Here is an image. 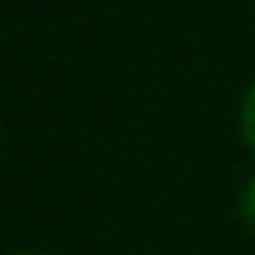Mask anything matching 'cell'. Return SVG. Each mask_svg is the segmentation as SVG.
I'll use <instances>...</instances> for the list:
<instances>
[{"label": "cell", "instance_id": "6da1fadb", "mask_svg": "<svg viewBox=\"0 0 255 255\" xmlns=\"http://www.w3.org/2000/svg\"><path fill=\"white\" fill-rule=\"evenodd\" d=\"M238 123H241V140H245L248 150L255 154V84L248 88V95H245V102H241V116H238Z\"/></svg>", "mask_w": 255, "mask_h": 255}, {"label": "cell", "instance_id": "7a4b0ae2", "mask_svg": "<svg viewBox=\"0 0 255 255\" xmlns=\"http://www.w3.org/2000/svg\"><path fill=\"white\" fill-rule=\"evenodd\" d=\"M238 213H241V220H245V224H252V227H255V175H252V178L245 182V189H241Z\"/></svg>", "mask_w": 255, "mask_h": 255}, {"label": "cell", "instance_id": "3957f363", "mask_svg": "<svg viewBox=\"0 0 255 255\" xmlns=\"http://www.w3.org/2000/svg\"><path fill=\"white\" fill-rule=\"evenodd\" d=\"M11 255H46V252H35V248H18V252H11Z\"/></svg>", "mask_w": 255, "mask_h": 255}]
</instances>
